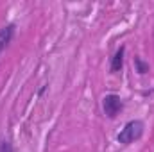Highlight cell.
<instances>
[{"instance_id":"6da1fadb","label":"cell","mask_w":154,"mask_h":152,"mask_svg":"<svg viewBox=\"0 0 154 152\" xmlns=\"http://www.w3.org/2000/svg\"><path fill=\"white\" fill-rule=\"evenodd\" d=\"M143 134V123L140 120H131L124 125V129L118 132V143L122 145H129L136 140H140Z\"/></svg>"},{"instance_id":"7a4b0ae2","label":"cell","mask_w":154,"mask_h":152,"mask_svg":"<svg viewBox=\"0 0 154 152\" xmlns=\"http://www.w3.org/2000/svg\"><path fill=\"white\" fill-rule=\"evenodd\" d=\"M122 99L118 97V95H106L104 99H102V109H104V113L108 114L109 118H115L116 114L120 113V109H122Z\"/></svg>"},{"instance_id":"3957f363","label":"cell","mask_w":154,"mask_h":152,"mask_svg":"<svg viewBox=\"0 0 154 152\" xmlns=\"http://www.w3.org/2000/svg\"><path fill=\"white\" fill-rule=\"evenodd\" d=\"M14 36V25H5V27H2L0 29V54L7 48V45L11 43V39Z\"/></svg>"},{"instance_id":"277c9868","label":"cell","mask_w":154,"mask_h":152,"mask_svg":"<svg viewBox=\"0 0 154 152\" xmlns=\"http://www.w3.org/2000/svg\"><path fill=\"white\" fill-rule=\"evenodd\" d=\"M124 52H125V48L120 47V48L116 50V54L111 57V72H113V74H116V72L122 70V65H124Z\"/></svg>"},{"instance_id":"5b68a950","label":"cell","mask_w":154,"mask_h":152,"mask_svg":"<svg viewBox=\"0 0 154 152\" xmlns=\"http://www.w3.org/2000/svg\"><path fill=\"white\" fill-rule=\"evenodd\" d=\"M0 152H14V149H13V145L7 140L0 138Z\"/></svg>"},{"instance_id":"8992f818","label":"cell","mask_w":154,"mask_h":152,"mask_svg":"<svg viewBox=\"0 0 154 152\" xmlns=\"http://www.w3.org/2000/svg\"><path fill=\"white\" fill-rule=\"evenodd\" d=\"M134 63H136V66H138V72H140V74H145V72L149 70V65H145L140 57H134Z\"/></svg>"}]
</instances>
